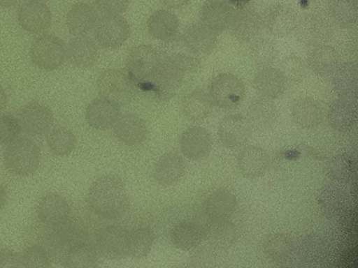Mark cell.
<instances>
[{
  "instance_id": "obj_1",
  "label": "cell",
  "mask_w": 358,
  "mask_h": 268,
  "mask_svg": "<svg viewBox=\"0 0 358 268\" xmlns=\"http://www.w3.org/2000/svg\"><path fill=\"white\" fill-rule=\"evenodd\" d=\"M176 50L161 54L159 68L145 91L161 100L172 98L199 67V58L185 51L180 44Z\"/></svg>"
},
{
  "instance_id": "obj_2",
  "label": "cell",
  "mask_w": 358,
  "mask_h": 268,
  "mask_svg": "<svg viewBox=\"0 0 358 268\" xmlns=\"http://www.w3.org/2000/svg\"><path fill=\"white\" fill-rule=\"evenodd\" d=\"M87 202L92 211L104 219L121 217L129 207V197L122 180L117 175L104 174L91 185Z\"/></svg>"
},
{
  "instance_id": "obj_3",
  "label": "cell",
  "mask_w": 358,
  "mask_h": 268,
  "mask_svg": "<svg viewBox=\"0 0 358 268\" xmlns=\"http://www.w3.org/2000/svg\"><path fill=\"white\" fill-rule=\"evenodd\" d=\"M161 58L159 52L152 45L134 47L126 60L127 74L134 85L145 91L159 68Z\"/></svg>"
},
{
  "instance_id": "obj_4",
  "label": "cell",
  "mask_w": 358,
  "mask_h": 268,
  "mask_svg": "<svg viewBox=\"0 0 358 268\" xmlns=\"http://www.w3.org/2000/svg\"><path fill=\"white\" fill-rule=\"evenodd\" d=\"M41 160L38 144L27 137H18L8 144L3 152V163L7 170L17 176L34 172Z\"/></svg>"
},
{
  "instance_id": "obj_5",
  "label": "cell",
  "mask_w": 358,
  "mask_h": 268,
  "mask_svg": "<svg viewBox=\"0 0 358 268\" xmlns=\"http://www.w3.org/2000/svg\"><path fill=\"white\" fill-rule=\"evenodd\" d=\"M30 55L33 62L40 68L52 70L59 68L66 57V47L57 36L43 34L32 42Z\"/></svg>"
},
{
  "instance_id": "obj_6",
  "label": "cell",
  "mask_w": 358,
  "mask_h": 268,
  "mask_svg": "<svg viewBox=\"0 0 358 268\" xmlns=\"http://www.w3.org/2000/svg\"><path fill=\"white\" fill-rule=\"evenodd\" d=\"M244 95L243 82L232 74H220L211 82L209 96L213 103L220 107H235L243 100Z\"/></svg>"
},
{
  "instance_id": "obj_7",
  "label": "cell",
  "mask_w": 358,
  "mask_h": 268,
  "mask_svg": "<svg viewBox=\"0 0 358 268\" xmlns=\"http://www.w3.org/2000/svg\"><path fill=\"white\" fill-rule=\"evenodd\" d=\"M130 26L120 15H103L94 27L96 43L106 49L122 45L129 37Z\"/></svg>"
},
{
  "instance_id": "obj_8",
  "label": "cell",
  "mask_w": 358,
  "mask_h": 268,
  "mask_svg": "<svg viewBox=\"0 0 358 268\" xmlns=\"http://www.w3.org/2000/svg\"><path fill=\"white\" fill-rule=\"evenodd\" d=\"M96 87L101 97L120 105L130 98L133 94L134 84L122 70L110 68L99 75Z\"/></svg>"
},
{
  "instance_id": "obj_9",
  "label": "cell",
  "mask_w": 358,
  "mask_h": 268,
  "mask_svg": "<svg viewBox=\"0 0 358 268\" xmlns=\"http://www.w3.org/2000/svg\"><path fill=\"white\" fill-rule=\"evenodd\" d=\"M178 43L188 53L199 58L213 51L217 43V36L202 23L196 22L184 29Z\"/></svg>"
},
{
  "instance_id": "obj_10",
  "label": "cell",
  "mask_w": 358,
  "mask_h": 268,
  "mask_svg": "<svg viewBox=\"0 0 358 268\" xmlns=\"http://www.w3.org/2000/svg\"><path fill=\"white\" fill-rule=\"evenodd\" d=\"M129 230L111 225L102 230L96 239L98 252L110 260H119L128 257Z\"/></svg>"
},
{
  "instance_id": "obj_11",
  "label": "cell",
  "mask_w": 358,
  "mask_h": 268,
  "mask_svg": "<svg viewBox=\"0 0 358 268\" xmlns=\"http://www.w3.org/2000/svg\"><path fill=\"white\" fill-rule=\"evenodd\" d=\"M18 120L26 133L31 136H41L50 129L54 117L47 105L31 101L21 108Z\"/></svg>"
},
{
  "instance_id": "obj_12",
  "label": "cell",
  "mask_w": 358,
  "mask_h": 268,
  "mask_svg": "<svg viewBox=\"0 0 358 268\" xmlns=\"http://www.w3.org/2000/svg\"><path fill=\"white\" fill-rule=\"evenodd\" d=\"M236 198L226 189L211 192L203 202V212L212 227L228 222L236 209Z\"/></svg>"
},
{
  "instance_id": "obj_13",
  "label": "cell",
  "mask_w": 358,
  "mask_h": 268,
  "mask_svg": "<svg viewBox=\"0 0 358 268\" xmlns=\"http://www.w3.org/2000/svg\"><path fill=\"white\" fill-rule=\"evenodd\" d=\"M71 208L67 200L61 195L48 193L38 201L36 214L38 221L43 225L56 228L67 221Z\"/></svg>"
},
{
  "instance_id": "obj_14",
  "label": "cell",
  "mask_w": 358,
  "mask_h": 268,
  "mask_svg": "<svg viewBox=\"0 0 358 268\" xmlns=\"http://www.w3.org/2000/svg\"><path fill=\"white\" fill-rule=\"evenodd\" d=\"M210 133L203 127L193 126L187 128L181 135L179 147L182 154L192 161L206 158L212 149Z\"/></svg>"
},
{
  "instance_id": "obj_15",
  "label": "cell",
  "mask_w": 358,
  "mask_h": 268,
  "mask_svg": "<svg viewBox=\"0 0 358 268\" xmlns=\"http://www.w3.org/2000/svg\"><path fill=\"white\" fill-rule=\"evenodd\" d=\"M251 128L247 118L241 114H230L220 121L217 133L224 146L236 148L246 143L250 136Z\"/></svg>"
},
{
  "instance_id": "obj_16",
  "label": "cell",
  "mask_w": 358,
  "mask_h": 268,
  "mask_svg": "<svg viewBox=\"0 0 358 268\" xmlns=\"http://www.w3.org/2000/svg\"><path fill=\"white\" fill-rule=\"evenodd\" d=\"M120 116V105L103 97L92 100L85 110L87 124L100 131L113 128Z\"/></svg>"
},
{
  "instance_id": "obj_17",
  "label": "cell",
  "mask_w": 358,
  "mask_h": 268,
  "mask_svg": "<svg viewBox=\"0 0 358 268\" xmlns=\"http://www.w3.org/2000/svg\"><path fill=\"white\" fill-rule=\"evenodd\" d=\"M296 28L299 38L309 45H322L331 34L329 21L320 14L307 15L297 24Z\"/></svg>"
},
{
  "instance_id": "obj_18",
  "label": "cell",
  "mask_w": 358,
  "mask_h": 268,
  "mask_svg": "<svg viewBox=\"0 0 358 268\" xmlns=\"http://www.w3.org/2000/svg\"><path fill=\"white\" fill-rule=\"evenodd\" d=\"M18 22L24 30L32 34H40L48 29L51 23L49 8L39 1H28L19 10Z\"/></svg>"
},
{
  "instance_id": "obj_19",
  "label": "cell",
  "mask_w": 358,
  "mask_h": 268,
  "mask_svg": "<svg viewBox=\"0 0 358 268\" xmlns=\"http://www.w3.org/2000/svg\"><path fill=\"white\" fill-rule=\"evenodd\" d=\"M185 163L180 154L174 151L164 154L153 168V177L160 185L170 186L178 183L183 177Z\"/></svg>"
},
{
  "instance_id": "obj_20",
  "label": "cell",
  "mask_w": 358,
  "mask_h": 268,
  "mask_svg": "<svg viewBox=\"0 0 358 268\" xmlns=\"http://www.w3.org/2000/svg\"><path fill=\"white\" fill-rule=\"evenodd\" d=\"M113 128L115 137L128 146L140 144L148 133L144 121L139 116L131 113L120 115Z\"/></svg>"
},
{
  "instance_id": "obj_21",
  "label": "cell",
  "mask_w": 358,
  "mask_h": 268,
  "mask_svg": "<svg viewBox=\"0 0 358 268\" xmlns=\"http://www.w3.org/2000/svg\"><path fill=\"white\" fill-rule=\"evenodd\" d=\"M234 10L223 0H206L200 11L201 23L215 34L229 28Z\"/></svg>"
},
{
  "instance_id": "obj_22",
  "label": "cell",
  "mask_w": 358,
  "mask_h": 268,
  "mask_svg": "<svg viewBox=\"0 0 358 268\" xmlns=\"http://www.w3.org/2000/svg\"><path fill=\"white\" fill-rule=\"evenodd\" d=\"M269 156L263 149L248 146L243 149L237 156V166L240 172L249 179L263 176L268 169Z\"/></svg>"
},
{
  "instance_id": "obj_23",
  "label": "cell",
  "mask_w": 358,
  "mask_h": 268,
  "mask_svg": "<svg viewBox=\"0 0 358 268\" xmlns=\"http://www.w3.org/2000/svg\"><path fill=\"white\" fill-rule=\"evenodd\" d=\"M98 19L97 13L92 5L79 2L73 5L68 12L66 27L74 36H87L94 29Z\"/></svg>"
},
{
  "instance_id": "obj_24",
  "label": "cell",
  "mask_w": 358,
  "mask_h": 268,
  "mask_svg": "<svg viewBox=\"0 0 358 268\" xmlns=\"http://www.w3.org/2000/svg\"><path fill=\"white\" fill-rule=\"evenodd\" d=\"M179 20L171 11L159 9L150 15L147 21V29L155 39L169 42L176 38L179 30Z\"/></svg>"
},
{
  "instance_id": "obj_25",
  "label": "cell",
  "mask_w": 358,
  "mask_h": 268,
  "mask_svg": "<svg viewBox=\"0 0 358 268\" xmlns=\"http://www.w3.org/2000/svg\"><path fill=\"white\" fill-rule=\"evenodd\" d=\"M263 23L272 34L277 36L289 34L298 24L295 12L282 4L270 7L266 12Z\"/></svg>"
},
{
  "instance_id": "obj_26",
  "label": "cell",
  "mask_w": 358,
  "mask_h": 268,
  "mask_svg": "<svg viewBox=\"0 0 358 268\" xmlns=\"http://www.w3.org/2000/svg\"><path fill=\"white\" fill-rule=\"evenodd\" d=\"M206 237L205 228L200 224L190 221H181L171 229L170 238L172 244L182 251H190L199 246Z\"/></svg>"
},
{
  "instance_id": "obj_27",
  "label": "cell",
  "mask_w": 358,
  "mask_h": 268,
  "mask_svg": "<svg viewBox=\"0 0 358 268\" xmlns=\"http://www.w3.org/2000/svg\"><path fill=\"white\" fill-rule=\"evenodd\" d=\"M263 24V19L257 12L245 8L234 11L229 28L236 38L249 42L259 36Z\"/></svg>"
},
{
  "instance_id": "obj_28",
  "label": "cell",
  "mask_w": 358,
  "mask_h": 268,
  "mask_svg": "<svg viewBox=\"0 0 358 268\" xmlns=\"http://www.w3.org/2000/svg\"><path fill=\"white\" fill-rule=\"evenodd\" d=\"M97 54L96 43L87 36H75L66 47L69 61L77 68L90 66L95 61Z\"/></svg>"
},
{
  "instance_id": "obj_29",
  "label": "cell",
  "mask_w": 358,
  "mask_h": 268,
  "mask_svg": "<svg viewBox=\"0 0 358 268\" xmlns=\"http://www.w3.org/2000/svg\"><path fill=\"white\" fill-rule=\"evenodd\" d=\"M286 80L276 68H265L259 70L254 78L257 92L264 98L272 100L279 97L285 89Z\"/></svg>"
},
{
  "instance_id": "obj_30",
  "label": "cell",
  "mask_w": 358,
  "mask_h": 268,
  "mask_svg": "<svg viewBox=\"0 0 358 268\" xmlns=\"http://www.w3.org/2000/svg\"><path fill=\"white\" fill-rule=\"evenodd\" d=\"M291 115L293 121L304 128H312L319 125L322 119L320 104L310 98H302L292 105Z\"/></svg>"
},
{
  "instance_id": "obj_31",
  "label": "cell",
  "mask_w": 358,
  "mask_h": 268,
  "mask_svg": "<svg viewBox=\"0 0 358 268\" xmlns=\"http://www.w3.org/2000/svg\"><path fill=\"white\" fill-rule=\"evenodd\" d=\"M213 101L209 95L201 89H194L185 95L181 103L183 115L189 120L199 121L210 113Z\"/></svg>"
},
{
  "instance_id": "obj_32",
  "label": "cell",
  "mask_w": 358,
  "mask_h": 268,
  "mask_svg": "<svg viewBox=\"0 0 358 268\" xmlns=\"http://www.w3.org/2000/svg\"><path fill=\"white\" fill-rule=\"evenodd\" d=\"M277 117L278 111L273 103L270 99L262 98L250 105L247 119L252 128L264 130L273 126Z\"/></svg>"
},
{
  "instance_id": "obj_33",
  "label": "cell",
  "mask_w": 358,
  "mask_h": 268,
  "mask_svg": "<svg viewBox=\"0 0 358 268\" xmlns=\"http://www.w3.org/2000/svg\"><path fill=\"white\" fill-rule=\"evenodd\" d=\"M46 142L52 154L57 156H64L69 155L74 149L76 138L69 128L57 126L48 131Z\"/></svg>"
},
{
  "instance_id": "obj_34",
  "label": "cell",
  "mask_w": 358,
  "mask_h": 268,
  "mask_svg": "<svg viewBox=\"0 0 358 268\" xmlns=\"http://www.w3.org/2000/svg\"><path fill=\"white\" fill-rule=\"evenodd\" d=\"M308 60L310 67L317 74L326 76L335 70L338 56L331 47L321 45L310 52Z\"/></svg>"
},
{
  "instance_id": "obj_35",
  "label": "cell",
  "mask_w": 358,
  "mask_h": 268,
  "mask_svg": "<svg viewBox=\"0 0 358 268\" xmlns=\"http://www.w3.org/2000/svg\"><path fill=\"white\" fill-rule=\"evenodd\" d=\"M154 243V233L148 227H138L129 230L128 257H146L152 249Z\"/></svg>"
},
{
  "instance_id": "obj_36",
  "label": "cell",
  "mask_w": 358,
  "mask_h": 268,
  "mask_svg": "<svg viewBox=\"0 0 358 268\" xmlns=\"http://www.w3.org/2000/svg\"><path fill=\"white\" fill-rule=\"evenodd\" d=\"M263 248L268 258L274 262L286 260L293 248L291 239L284 234H273L265 239Z\"/></svg>"
},
{
  "instance_id": "obj_37",
  "label": "cell",
  "mask_w": 358,
  "mask_h": 268,
  "mask_svg": "<svg viewBox=\"0 0 358 268\" xmlns=\"http://www.w3.org/2000/svg\"><path fill=\"white\" fill-rule=\"evenodd\" d=\"M64 264L66 267H96L98 258L95 250L90 246L80 243L69 250Z\"/></svg>"
},
{
  "instance_id": "obj_38",
  "label": "cell",
  "mask_w": 358,
  "mask_h": 268,
  "mask_svg": "<svg viewBox=\"0 0 358 268\" xmlns=\"http://www.w3.org/2000/svg\"><path fill=\"white\" fill-rule=\"evenodd\" d=\"M328 119L334 129L346 131L353 124L354 112L350 105L346 102L336 101L329 107Z\"/></svg>"
},
{
  "instance_id": "obj_39",
  "label": "cell",
  "mask_w": 358,
  "mask_h": 268,
  "mask_svg": "<svg viewBox=\"0 0 358 268\" xmlns=\"http://www.w3.org/2000/svg\"><path fill=\"white\" fill-rule=\"evenodd\" d=\"M248 43L249 56L256 64H268L274 59L276 49L269 38L258 36Z\"/></svg>"
},
{
  "instance_id": "obj_40",
  "label": "cell",
  "mask_w": 358,
  "mask_h": 268,
  "mask_svg": "<svg viewBox=\"0 0 358 268\" xmlns=\"http://www.w3.org/2000/svg\"><path fill=\"white\" fill-rule=\"evenodd\" d=\"M331 13L336 22L341 27L352 26L357 18V6L354 0H333Z\"/></svg>"
},
{
  "instance_id": "obj_41",
  "label": "cell",
  "mask_w": 358,
  "mask_h": 268,
  "mask_svg": "<svg viewBox=\"0 0 358 268\" xmlns=\"http://www.w3.org/2000/svg\"><path fill=\"white\" fill-rule=\"evenodd\" d=\"M21 267H48L50 265L49 255L44 248L38 245L27 246L20 253Z\"/></svg>"
},
{
  "instance_id": "obj_42",
  "label": "cell",
  "mask_w": 358,
  "mask_h": 268,
  "mask_svg": "<svg viewBox=\"0 0 358 268\" xmlns=\"http://www.w3.org/2000/svg\"><path fill=\"white\" fill-rule=\"evenodd\" d=\"M18 119L8 114L0 115V143L8 144L18 138L22 132Z\"/></svg>"
},
{
  "instance_id": "obj_43",
  "label": "cell",
  "mask_w": 358,
  "mask_h": 268,
  "mask_svg": "<svg viewBox=\"0 0 358 268\" xmlns=\"http://www.w3.org/2000/svg\"><path fill=\"white\" fill-rule=\"evenodd\" d=\"M280 71L285 80L297 82L304 76L305 65L300 58L295 56H289L283 60Z\"/></svg>"
},
{
  "instance_id": "obj_44",
  "label": "cell",
  "mask_w": 358,
  "mask_h": 268,
  "mask_svg": "<svg viewBox=\"0 0 358 268\" xmlns=\"http://www.w3.org/2000/svg\"><path fill=\"white\" fill-rule=\"evenodd\" d=\"M94 2L104 15H120L127 8L129 0H94Z\"/></svg>"
},
{
  "instance_id": "obj_45",
  "label": "cell",
  "mask_w": 358,
  "mask_h": 268,
  "mask_svg": "<svg viewBox=\"0 0 358 268\" xmlns=\"http://www.w3.org/2000/svg\"><path fill=\"white\" fill-rule=\"evenodd\" d=\"M0 267H21L20 254L10 248L1 249Z\"/></svg>"
},
{
  "instance_id": "obj_46",
  "label": "cell",
  "mask_w": 358,
  "mask_h": 268,
  "mask_svg": "<svg viewBox=\"0 0 358 268\" xmlns=\"http://www.w3.org/2000/svg\"><path fill=\"white\" fill-rule=\"evenodd\" d=\"M164 5L171 9L181 8L189 3L191 0H161Z\"/></svg>"
},
{
  "instance_id": "obj_47",
  "label": "cell",
  "mask_w": 358,
  "mask_h": 268,
  "mask_svg": "<svg viewBox=\"0 0 358 268\" xmlns=\"http://www.w3.org/2000/svg\"><path fill=\"white\" fill-rule=\"evenodd\" d=\"M7 201V193L5 188L0 184V210L5 206Z\"/></svg>"
},
{
  "instance_id": "obj_48",
  "label": "cell",
  "mask_w": 358,
  "mask_h": 268,
  "mask_svg": "<svg viewBox=\"0 0 358 268\" xmlns=\"http://www.w3.org/2000/svg\"><path fill=\"white\" fill-rule=\"evenodd\" d=\"M7 103L6 92L0 84V111L3 110Z\"/></svg>"
},
{
  "instance_id": "obj_49",
  "label": "cell",
  "mask_w": 358,
  "mask_h": 268,
  "mask_svg": "<svg viewBox=\"0 0 358 268\" xmlns=\"http://www.w3.org/2000/svg\"><path fill=\"white\" fill-rule=\"evenodd\" d=\"M19 0H0V6L8 8L15 5Z\"/></svg>"
},
{
  "instance_id": "obj_50",
  "label": "cell",
  "mask_w": 358,
  "mask_h": 268,
  "mask_svg": "<svg viewBox=\"0 0 358 268\" xmlns=\"http://www.w3.org/2000/svg\"><path fill=\"white\" fill-rule=\"evenodd\" d=\"M43 0H28V1H39L41 2Z\"/></svg>"
},
{
  "instance_id": "obj_51",
  "label": "cell",
  "mask_w": 358,
  "mask_h": 268,
  "mask_svg": "<svg viewBox=\"0 0 358 268\" xmlns=\"http://www.w3.org/2000/svg\"><path fill=\"white\" fill-rule=\"evenodd\" d=\"M306 1H314V0H306Z\"/></svg>"
}]
</instances>
